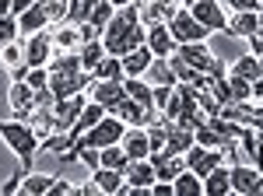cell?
I'll return each instance as SVG.
<instances>
[{"label": "cell", "instance_id": "obj_46", "mask_svg": "<svg viewBox=\"0 0 263 196\" xmlns=\"http://www.w3.org/2000/svg\"><path fill=\"white\" fill-rule=\"evenodd\" d=\"M99 0H84V21H88V14H91V7H95Z\"/></svg>", "mask_w": 263, "mask_h": 196}, {"label": "cell", "instance_id": "obj_47", "mask_svg": "<svg viewBox=\"0 0 263 196\" xmlns=\"http://www.w3.org/2000/svg\"><path fill=\"white\" fill-rule=\"evenodd\" d=\"M130 4H137V0H112V7H130Z\"/></svg>", "mask_w": 263, "mask_h": 196}, {"label": "cell", "instance_id": "obj_29", "mask_svg": "<svg viewBox=\"0 0 263 196\" xmlns=\"http://www.w3.org/2000/svg\"><path fill=\"white\" fill-rule=\"evenodd\" d=\"M49 182L53 175H42V172H25L21 175V196H49Z\"/></svg>", "mask_w": 263, "mask_h": 196}, {"label": "cell", "instance_id": "obj_9", "mask_svg": "<svg viewBox=\"0 0 263 196\" xmlns=\"http://www.w3.org/2000/svg\"><path fill=\"white\" fill-rule=\"evenodd\" d=\"M53 35H49V28H42L35 35H28L25 39V63L28 67H49V60H53Z\"/></svg>", "mask_w": 263, "mask_h": 196}, {"label": "cell", "instance_id": "obj_13", "mask_svg": "<svg viewBox=\"0 0 263 196\" xmlns=\"http://www.w3.org/2000/svg\"><path fill=\"white\" fill-rule=\"evenodd\" d=\"M88 98H95L99 105H105V112H116V105L126 98V91H123V81H91Z\"/></svg>", "mask_w": 263, "mask_h": 196}, {"label": "cell", "instance_id": "obj_4", "mask_svg": "<svg viewBox=\"0 0 263 196\" xmlns=\"http://www.w3.org/2000/svg\"><path fill=\"white\" fill-rule=\"evenodd\" d=\"M176 53H179V56L186 60L193 70H200V74H207V77H224V74H228L224 60H221V56H214L207 42H182Z\"/></svg>", "mask_w": 263, "mask_h": 196}, {"label": "cell", "instance_id": "obj_8", "mask_svg": "<svg viewBox=\"0 0 263 196\" xmlns=\"http://www.w3.org/2000/svg\"><path fill=\"white\" fill-rule=\"evenodd\" d=\"M7 109H11V119H32L35 112V88L28 81H11L7 88Z\"/></svg>", "mask_w": 263, "mask_h": 196}, {"label": "cell", "instance_id": "obj_37", "mask_svg": "<svg viewBox=\"0 0 263 196\" xmlns=\"http://www.w3.org/2000/svg\"><path fill=\"white\" fill-rule=\"evenodd\" d=\"M112 14H116V7H112V0H99V4H95V7H91V14H88V21H91V25H95V28H105V25H109V18H112Z\"/></svg>", "mask_w": 263, "mask_h": 196}, {"label": "cell", "instance_id": "obj_32", "mask_svg": "<svg viewBox=\"0 0 263 196\" xmlns=\"http://www.w3.org/2000/svg\"><path fill=\"white\" fill-rule=\"evenodd\" d=\"M102 56H105V46H102V39H91V42H81V46H78V60H81V67L88 70V74L99 67Z\"/></svg>", "mask_w": 263, "mask_h": 196}, {"label": "cell", "instance_id": "obj_5", "mask_svg": "<svg viewBox=\"0 0 263 196\" xmlns=\"http://www.w3.org/2000/svg\"><path fill=\"white\" fill-rule=\"evenodd\" d=\"M123 133H126V123H123L120 116H112V112H105V116L84 133V137H78L81 144H88V147H109V144H120L123 140Z\"/></svg>", "mask_w": 263, "mask_h": 196}, {"label": "cell", "instance_id": "obj_35", "mask_svg": "<svg viewBox=\"0 0 263 196\" xmlns=\"http://www.w3.org/2000/svg\"><path fill=\"white\" fill-rule=\"evenodd\" d=\"M18 63H25V42H7L4 49H0V67L4 70H11V67H18Z\"/></svg>", "mask_w": 263, "mask_h": 196}, {"label": "cell", "instance_id": "obj_39", "mask_svg": "<svg viewBox=\"0 0 263 196\" xmlns=\"http://www.w3.org/2000/svg\"><path fill=\"white\" fill-rule=\"evenodd\" d=\"M49 196H78V186L67 182L63 175H53V182H49Z\"/></svg>", "mask_w": 263, "mask_h": 196}, {"label": "cell", "instance_id": "obj_42", "mask_svg": "<svg viewBox=\"0 0 263 196\" xmlns=\"http://www.w3.org/2000/svg\"><path fill=\"white\" fill-rule=\"evenodd\" d=\"M25 172H28V168H18L14 175L7 179V182L0 186V196H14V193H21V175H25Z\"/></svg>", "mask_w": 263, "mask_h": 196}, {"label": "cell", "instance_id": "obj_31", "mask_svg": "<svg viewBox=\"0 0 263 196\" xmlns=\"http://www.w3.org/2000/svg\"><path fill=\"white\" fill-rule=\"evenodd\" d=\"M91 77L95 81H123V60L112 56V53H105L99 60V67L91 70Z\"/></svg>", "mask_w": 263, "mask_h": 196}, {"label": "cell", "instance_id": "obj_24", "mask_svg": "<svg viewBox=\"0 0 263 196\" xmlns=\"http://www.w3.org/2000/svg\"><path fill=\"white\" fill-rule=\"evenodd\" d=\"M193 144V130L182 126V123H168V133H165V147L162 151H172V154H186V147Z\"/></svg>", "mask_w": 263, "mask_h": 196}, {"label": "cell", "instance_id": "obj_2", "mask_svg": "<svg viewBox=\"0 0 263 196\" xmlns=\"http://www.w3.org/2000/svg\"><path fill=\"white\" fill-rule=\"evenodd\" d=\"M49 91L57 98H70L78 95V91H84L88 84H91V74L81 67V60H78V49H67V53H60V56L49 60Z\"/></svg>", "mask_w": 263, "mask_h": 196}, {"label": "cell", "instance_id": "obj_1", "mask_svg": "<svg viewBox=\"0 0 263 196\" xmlns=\"http://www.w3.org/2000/svg\"><path fill=\"white\" fill-rule=\"evenodd\" d=\"M144 35H147V25L137 14V4H130V7H116V14L102 28V46L112 56H126L130 49L144 46Z\"/></svg>", "mask_w": 263, "mask_h": 196}, {"label": "cell", "instance_id": "obj_16", "mask_svg": "<svg viewBox=\"0 0 263 196\" xmlns=\"http://www.w3.org/2000/svg\"><path fill=\"white\" fill-rule=\"evenodd\" d=\"M147 161L155 165V175H158V179H168V182H172V179L186 168V158H182V154H172V151H151V154H147Z\"/></svg>", "mask_w": 263, "mask_h": 196}, {"label": "cell", "instance_id": "obj_11", "mask_svg": "<svg viewBox=\"0 0 263 196\" xmlns=\"http://www.w3.org/2000/svg\"><path fill=\"white\" fill-rule=\"evenodd\" d=\"M144 46L155 53V56H172L176 49H179V42L172 35V28H168V21H155V25H147V35H144Z\"/></svg>", "mask_w": 263, "mask_h": 196}, {"label": "cell", "instance_id": "obj_40", "mask_svg": "<svg viewBox=\"0 0 263 196\" xmlns=\"http://www.w3.org/2000/svg\"><path fill=\"white\" fill-rule=\"evenodd\" d=\"M25 81H28L35 91H39V88H49V70H46V67H28V77Z\"/></svg>", "mask_w": 263, "mask_h": 196}, {"label": "cell", "instance_id": "obj_26", "mask_svg": "<svg viewBox=\"0 0 263 196\" xmlns=\"http://www.w3.org/2000/svg\"><path fill=\"white\" fill-rule=\"evenodd\" d=\"M144 77L151 81V84H165V88H176V84H179L176 70H172V63H168L165 56L151 60V67H147V74H144Z\"/></svg>", "mask_w": 263, "mask_h": 196}, {"label": "cell", "instance_id": "obj_25", "mask_svg": "<svg viewBox=\"0 0 263 196\" xmlns=\"http://www.w3.org/2000/svg\"><path fill=\"white\" fill-rule=\"evenodd\" d=\"M172 4H165V0H137V14H141L144 25H155V21H168L172 18Z\"/></svg>", "mask_w": 263, "mask_h": 196}, {"label": "cell", "instance_id": "obj_20", "mask_svg": "<svg viewBox=\"0 0 263 196\" xmlns=\"http://www.w3.org/2000/svg\"><path fill=\"white\" fill-rule=\"evenodd\" d=\"M123 175L130 186H141V189H151V182H155V165L147 161V158H130V165L123 168Z\"/></svg>", "mask_w": 263, "mask_h": 196}, {"label": "cell", "instance_id": "obj_45", "mask_svg": "<svg viewBox=\"0 0 263 196\" xmlns=\"http://www.w3.org/2000/svg\"><path fill=\"white\" fill-rule=\"evenodd\" d=\"M11 14V0H0V18H7Z\"/></svg>", "mask_w": 263, "mask_h": 196}, {"label": "cell", "instance_id": "obj_10", "mask_svg": "<svg viewBox=\"0 0 263 196\" xmlns=\"http://www.w3.org/2000/svg\"><path fill=\"white\" fill-rule=\"evenodd\" d=\"M84 105H88L84 91H78V95H70V98H57V105H53V130H70L78 123Z\"/></svg>", "mask_w": 263, "mask_h": 196}, {"label": "cell", "instance_id": "obj_30", "mask_svg": "<svg viewBox=\"0 0 263 196\" xmlns=\"http://www.w3.org/2000/svg\"><path fill=\"white\" fill-rule=\"evenodd\" d=\"M53 46L57 49H78L81 46V32H78V25L74 21H63V25H57V32H53Z\"/></svg>", "mask_w": 263, "mask_h": 196}, {"label": "cell", "instance_id": "obj_43", "mask_svg": "<svg viewBox=\"0 0 263 196\" xmlns=\"http://www.w3.org/2000/svg\"><path fill=\"white\" fill-rule=\"evenodd\" d=\"M246 42H249V53H253V56H260V53H263V39H260V35H249Z\"/></svg>", "mask_w": 263, "mask_h": 196}, {"label": "cell", "instance_id": "obj_23", "mask_svg": "<svg viewBox=\"0 0 263 196\" xmlns=\"http://www.w3.org/2000/svg\"><path fill=\"white\" fill-rule=\"evenodd\" d=\"M102 116H105V105H99L95 98H88V105L81 109V116H78V123H74V126H70L67 133H70L74 140H78V137H84V133H88V130H91V126H95V123H99Z\"/></svg>", "mask_w": 263, "mask_h": 196}, {"label": "cell", "instance_id": "obj_36", "mask_svg": "<svg viewBox=\"0 0 263 196\" xmlns=\"http://www.w3.org/2000/svg\"><path fill=\"white\" fill-rule=\"evenodd\" d=\"M228 91H232V102H253V81L228 74Z\"/></svg>", "mask_w": 263, "mask_h": 196}, {"label": "cell", "instance_id": "obj_44", "mask_svg": "<svg viewBox=\"0 0 263 196\" xmlns=\"http://www.w3.org/2000/svg\"><path fill=\"white\" fill-rule=\"evenodd\" d=\"M253 102H263V77L253 81Z\"/></svg>", "mask_w": 263, "mask_h": 196}, {"label": "cell", "instance_id": "obj_18", "mask_svg": "<svg viewBox=\"0 0 263 196\" xmlns=\"http://www.w3.org/2000/svg\"><path fill=\"white\" fill-rule=\"evenodd\" d=\"M18 28H21V35H35L42 28H49V14H46V4L42 0H35L28 11L18 14Z\"/></svg>", "mask_w": 263, "mask_h": 196}, {"label": "cell", "instance_id": "obj_50", "mask_svg": "<svg viewBox=\"0 0 263 196\" xmlns=\"http://www.w3.org/2000/svg\"><path fill=\"white\" fill-rule=\"evenodd\" d=\"M260 74H263V53H260Z\"/></svg>", "mask_w": 263, "mask_h": 196}, {"label": "cell", "instance_id": "obj_27", "mask_svg": "<svg viewBox=\"0 0 263 196\" xmlns=\"http://www.w3.org/2000/svg\"><path fill=\"white\" fill-rule=\"evenodd\" d=\"M172 189H176V196H200L203 193V179L193 172V168H182L179 175L172 179Z\"/></svg>", "mask_w": 263, "mask_h": 196}, {"label": "cell", "instance_id": "obj_48", "mask_svg": "<svg viewBox=\"0 0 263 196\" xmlns=\"http://www.w3.org/2000/svg\"><path fill=\"white\" fill-rule=\"evenodd\" d=\"M256 196H263V168H260V179H256Z\"/></svg>", "mask_w": 263, "mask_h": 196}, {"label": "cell", "instance_id": "obj_6", "mask_svg": "<svg viewBox=\"0 0 263 196\" xmlns=\"http://www.w3.org/2000/svg\"><path fill=\"white\" fill-rule=\"evenodd\" d=\"M168 28H172V35H176L179 46H182V42H207V39H211V32L190 14V7H176L172 18H168Z\"/></svg>", "mask_w": 263, "mask_h": 196}, {"label": "cell", "instance_id": "obj_28", "mask_svg": "<svg viewBox=\"0 0 263 196\" xmlns=\"http://www.w3.org/2000/svg\"><path fill=\"white\" fill-rule=\"evenodd\" d=\"M123 91H126V98H134V102H141V105H151V109H155L151 81H144V77H123Z\"/></svg>", "mask_w": 263, "mask_h": 196}, {"label": "cell", "instance_id": "obj_38", "mask_svg": "<svg viewBox=\"0 0 263 196\" xmlns=\"http://www.w3.org/2000/svg\"><path fill=\"white\" fill-rule=\"evenodd\" d=\"M18 35H21V28H18V18H14V14L0 18V49H4L7 42H14Z\"/></svg>", "mask_w": 263, "mask_h": 196}, {"label": "cell", "instance_id": "obj_17", "mask_svg": "<svg viewBox=\"0 0 263 196\" xmlns=\"http://www.w3.org/2000/svg\"><path fill=\"white\" fill-rule=\"evenodd\" d=\"M91 182L99 186L102 196H120L123 186H126V175H123V172H116V168H105V165H99V168H91Z\"/></svg>", "mask_w": 263, "mask_h": 196}, {"label": "cell", "instance_id": "obj_21", "mask_svg": "<svg viewBox=\"0 0 263 196\" xmlns=\"http://www.w3.org/2000/svg\"><path fill=\"white\" fill-rule=\"evenodd\" d=\"M123 60V77H144L147 74V67H151V60H155V53L147 49V46H137V49H130Z\"/></svg>", "mask_w": 263, "mask_h": 196}, {"label": "cell", "instance_id": "obj_12", "mask_svg": "<svg viewBox=\"0 0 263 196\" xmlns=\"http://www.w3.org/2000/svg\"><path fill=\"white\" fill-rule=\"evenodd\" d=\"M112 116H120L126 126H147V123H155V119H158V109L141 105V102H134V98H123Z\"/></svg>", "mask_w": 263, "mask_h": 196}, {"label": "cell", "instance_id": "obj_15", "mask_svg": "<svg viewBox=\"0 0 263 196\" xmlns=\"http://www.w3.org/2000/svg\"><path fill=\"white\" fill-rule=\"evenodd\" d=\"M260 28V11H228V35L232 39H249Z\"/></svg>", "mask_w": 263, "mask_h": 196}, {"label": "cell", "instance_id": "obj_7", "mask_svg": "<svg viewBox=\"0 0 263 196\" xmlns=\"http://www.w3.org/2000/svg\"><path fill=\"white\" fill-rule=\"evenodd\" d=\"M190 14L200 21L211 35H228V14H224L221 0H197V4L190 7Z\"/></svg>", "mask_w": 263, "mask_h": 196}, {"label": "cell", "instance_id": "obj_14", "mask_svg": "<svg viewBox=\"0 0 263 196\" xmlns=\"http://www.w3.org/2000/svg\"><path fill=\"white\" fill-rule=\"evenodd\" d=\"M256 179H260V168H256V165H249V161H235V165H232V193L256 196Z\"/></svg>", "mask_w": 263, "mask_h": 196}, {"label": "cell", "instance_id": "obj_19", "mask_svg": "<svg viewBox=\"0 0 263 196\" xmlns=\"http://www.w3.org/2000/svg\"><path fill=\"white\" fill-rule=\"evenodd\" d=\"M203 193L207 196H228L232 193V165H218L203 175Z\"/></svg>", "mask_w": 263, "mask_h": 196}, {"label": "cell", "instance_id": "obj_3", "mask_svg": "<svg viewBox=\"0 0 263 196\" xmlns=\"http://www.w3.org/2000/svg\"><path fill=\"white\" fill-rule=\"evenodd\" d=\"M0 140L7 144V151L21 161V168H32V161L39 158V133L32 123L25 119H0Z\"/></svg>", "mask_w": 263, "mask_h": 196}, {"label": "cell", "instance_id": "obj_34", "mask_svg": "<svg viewBox=\"0 0 263 196\" xmlns=\"http://www.w3.org/2000/svg\"><path fill=\"white\" fill-rule=\"evenodd\" d=\"M99 158H102L105 168H116V172H123V168L130 165V154L123 151V144H109V147H102Z\"/></svg>", "mask_w": 263, "mask_h": 196}, {"label": "cell", "instance_id": "obj_33", "mask_svg": "<svg viewBox=\"0 0 263 196\" xmlns=\"http://www.w3.org/2000/svg\"><path fill=\"white\" fill-rule=\"evenodd\" d=\"M228 74H235V77H246V81L263 77V74H260V56H253V53H242V56H239L235 63H232V67H228Z\"/></svg>", "mask_w": 263, "mask_h": 196}, {"label": "cell", "instance_id": "obj_41", "mask_svg": "<svg viewBox=\"0 0 263 196\" xmlns=\"http://www.w3.org/2000/svg\"><path fill=\"white\" fill-rule=\"evenodd\" d=\"M224 11H260L263 0H221Z\"/></svg>", "mask_w": 263, "mask_h": 196}, {"label": "cell", "instance_id": "obj_22", "mask_svg": "<svg viewBox=\"0 0 263 196\" xmlns=\"http://www.w3.org/2000/svg\"><path fill=\"white\" fill-rule=\"evenodd\" d=\"M123 151L130 158H147L151 154V140H147V126H126V133H123Z\"/></svg>", "mask_w": 263, "mask_h": 196}, {"label": "cell", "instance_id": "obj_49", "mask_svg": "<svg viewBox=\"0 0 263 196\" xmlns=\"http://www.w3.org/2000/svg\"><path fill=\"white\" fill-rule=\"evenodd\" d=\"M165 4H172V7H182V0H165Z\"/></svg>", "mask_w": 263, "mask_h": 196}]
</instances>
